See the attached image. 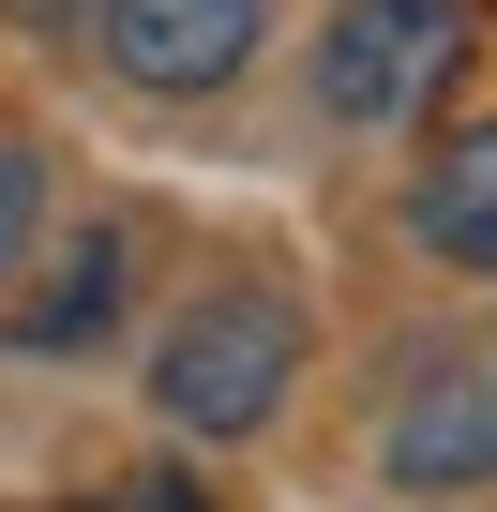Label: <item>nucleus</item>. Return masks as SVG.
I'll list each match as a JSON object with an SVG mask.
<instances>
[{"label": "nucleus", "mask_w": 497, "mask_h": 512, "mask_svg": "<svg viewBox=\"0 0 497 512\" xmlns=\"http://www.w3.org/2000/svg\"><path fill=\"white\" fill-rule=\"evenodd\" d=\"M287 377H302V317H287L272 287H211V302L166 317V347H151V407H166L181 437H257V422L287 407Z\"/></svg>", "instance_id": "f257e3e1"}, {"label": "nucleus", "mask_w": 497, "mask_h": 512, "mask_svg": "<svg viewBox=\"0 0 497 512\" xmlns=\"http://www.w3.org/2000/svg\"><path fill=\"white\" fill-rule=\"evenodd\" d=\"M452 61H467V0H332V31H317V106L377 136V121L437 106Z\"/></svg>", "instance_id": "f03ea898"}, {"label": "nucleus", "mask_w": 497, "mask_h": 512, "mask_svg": "<svg viewBox=\"0 0 497 512\" xmlns=\"http://www.w3.org/2000/svg\"><path fill=\"white\" fill-rule=\"evenodd\" d=\"M272 46V0H106V61L136 91H226Z\"/></svg>", "instance_id": "7ed1b4c3"}, {"label": "nucleus", "mask_w": 497, "mask_h": 512, "mask_svg": "<svg viewBox=\"0 0 497 512\" xmlns=\"http://www.w3.org/2000/svg\"><path fill=\"white\" fill-rule=\"evenodd\" d=\"M407 226H422V256H452V272H497V121L437 136V166L407 181Z\"/></svg>", "instance_id": "20e7f679"}, {"label": "nucleus", "mask_w": 497, "mask_h": 512, "mask_svg": "<svg viewBox=\"0 0 497 512\" xmlns=\"http://www.w3.org/2000/svg\"><path fill=\"white\" fill-rule=\"evenodd\" d=\"M392 482L407 497H452V482H497V377H452L392 422Z\"/></svg>", "instance_id": "39448f33"}, {"label": "nucleus", "mask_w": 497, "mask_h": 512, "mask_svg": "<svg viewBox=\"0 0 497 512\" xmlns=\"http://www.w3.org/2000/svg\"><path fill=\"white\" fill-rule=\"evenodd\" d=\"M121 226H76V256H61V287L16 317V347H46V362H76V347H106V317H121Z\"/></svg>", "instance_id": "423d86ee"}, {"label": "nucleus", "mask_w": 497, "mask_h": 512, "mask_svg": "<svg viewBox=\"0 0 497 512\" xmlns=\"http://www.w3.org/2000/svg\"><path fill=\"white\" fill-rule=\"evenodd\" d=\"M31 196H46V166L0 136V272H16V241H31Z\"/></svg>", "instance_id": "0eeeda50"}, {"label": "nucleus", "mask_w": 497, "mask_h": 512, "mask_svg": "<svg viewBox=\"0 0 497 512\" xmlns=\"http://www.w3.org/2000/svg\"><path fill=\"white\" fill-rule=\"evenodd\" d=\"M121 512H196V497H181V482H136V497H121Z\"/></svg>", "instance_id": "6e6552de"}]
</instances>
